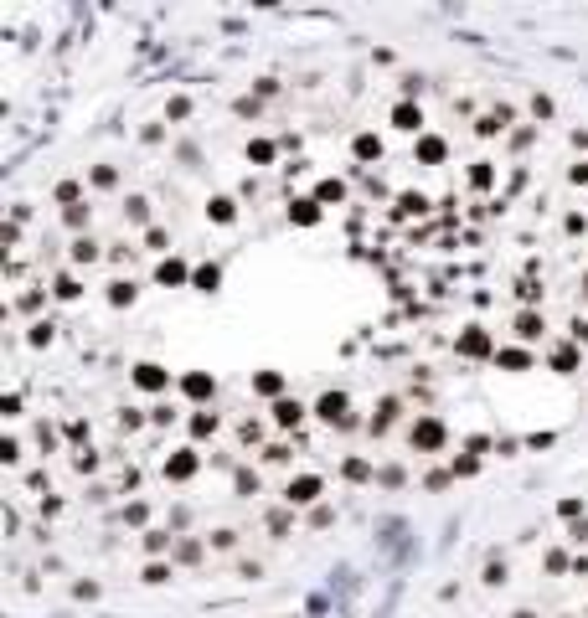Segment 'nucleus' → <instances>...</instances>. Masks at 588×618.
Here are the masks:
<instances>
[{
	"mask_svg": "<svg viewBox=\"0 0 588 618\" xmlns=\"http://www.w3.org/2000/svg\"><path fill=\"white\" fill-rule=\"evenodd\" d=\"M135 381H140V387H165V376H160V366H140V371H135Z\"/></svg>",
	"mask_w": 588,
	"mask_h": 618,
	"instance_id": "f257e3e1",
	"label": "nucleus"
},
{
	"mask_svg": "<svg viewBox=\"0 0 588 618\" xmlns=\"http://www.w3.org/2000/svg\"><path fill=\"white\" fill-rule=\"evenodd\" d=\"M320 495V479H299V484H289V500H315Z\"/></svg>",
	"mask_w": 588,
	"mask_h": 618,
	"instance_id": "f03ea898",
	"label": "nucleus"
},
{
	"mask_svg": "<svg viewBox=\"0 0 588 618\" xmlns=\"http://www.w3.org/2000/svg\"><path fill=\"white\" fill-rule=\"evenodd\" d=\"M273 412H279V423H284V428H289V423H299V402H279Z\"/></svg>",
	"mask_w": 588,
	"mask_h": 618,
	"instance_id": "7ed1b4c3",
	"label": "nucleus"
},
{
	"mask_svg": "<svg viewBox=\"0 0 588 618\" xmlns=\"http://www.w3.org/2000/svg\"><path fill=\"white\" fill-rule=\"evenodd\" d=\"M398 124H402V129H418V124H423V114H418V109H408V103H402V109H398Z\"/></svg>",
	"mask_w": 588,
	"mask_h": 618,
	"instance_id": "20e7f679",
	"label": "nucleus"
},
{
	"mask_svg": "<svg viewBox=\"0 0 588 618\" xmlns=\"http://www.w3.org/2000/svg\"><path fill=\"white\" fill-rule=\"evenodd\" d=\"M181 279H186V268H181V263H165V268H160V284H181Z\"/></svg>",
	"mask_w": 588,
	"mask_h": 618,
	"instance_id": "39448f33",
	"label": "nucleus"
},
{
	"mask_svg": "<svg viewBox=\"0 0 588 618\" xmlns=\"http://www.w3.org/2000/svg\"><path fill=\"white\" fill-rule=\"evenodd\" d=\"M186 392H191V397H206V392H212V381H206V376H186Z\"/></svg>",
	"mask_w": 588,
	"mask_h": 618,
	"instance_id": "423d86ee",
	"label": "nucleus"
},
{
	"mask_svg": "<svg viewBox=\"0 0 588 618\" xmlns=\"http://www.w3.org/2000/svg\"><path fill=\"white\" fill-rule=\"evenodd\" d=\"M341 407H346L341 397H325V402H320V417H331V423H336V417H341Z\"/></svg>",
	"mask_w": 588,
	"mask_h": 618,
	"instance_id": "0eeeda50",
	"label": "nucleus"
},
{
	"mask_svg": "<svg viewBox=\"0 0 588 618\" xmlns=\"http://www.w3.org/2000/svg\"><path fill=\"white\" fill-rule=\"evenodd\" d=\"M294 217H299V222H315L320 212H315V201H294Z\"/></svg>",
	"mask_w": 588,
	"mask_h": 618,
	"instance_id": "6e6552de",
	"label": "nucleus"
},
{
	"mask_svg": "<svg viewBox=\"0 0 588 618\" xmlns=\"http://www.w3.org/2000/svg\"><path fill=\"white\" fill-rule=\"evenodd\" d=\"M356 155H361V160H372V155H377V139L361 134V139H356Z\"/></svg>",
	"mask_w": 588,
	"mask_h": 618,
	"instance_id": "1a4fd4ad",
	"label": "nucleus"
}]
</instances>
